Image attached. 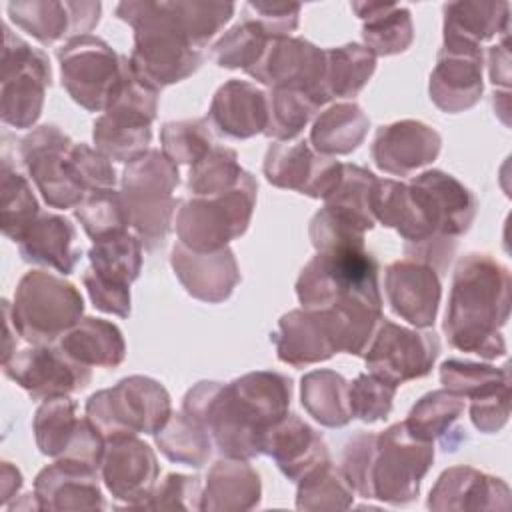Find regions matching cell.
<instances>
[{"label":"cell","mask_w":512,"mask_h":512,"mask_svg":"<svg viewBox=\"0 0 512 512\" xmlns=\"http://www.w3.org/2000/svg\"><path fill=\"white\" fill-rule=\"evenodd\" d=\"M34 436L42 454L70 458L100 468L106 438L88 418H76V402L68 396L44 400L34 416Z\"/></svg>","instance_id":"16"},{"label":"cell","mask_w":512,"mask_h":512,"mask_svg":"<svg viewBox=\"0 0 512 512\" xmlns=\"http://www.w3.org/2000/svg\"><path fill=\"white\" fill-rule=\"evenodd\" d=\"M208 114L220 134L250 138L266 130L268 96L248 82L230 80L214 94Z\"/></svg>","instance_id":"31"},{"label":"cell","mask_w":512,"mask_h":512,"mask_svg":"<svg viewBox=\"0 0 512 512\" xmlns=\"http://www.w3.org/2000/svg\"><path fill=\"white\" fill-rule=\"evenodd\" d=\"M440 134L418 120H402L380 126L372 144L376 166L394 176H408L412 170L432 162L440 152Z\"/></svg>","instance_id":"26"},{"label":"cell","mask_w":512,"mask_h":512,"mask_svg":"<svg viewBox=\"0 0 512 512\" xmlns=\"http://www.w3.org/2000/svg\"><path fill=\"white\" fill-rule=\"evenodd\" d=\"M506 2H450L444 6V42L480 46L496 34L508 38Z\"/></svg>","instance_id":"37"},{"label":"cell","mask_w":512,"mask_h":512,"mask_svg":"<svg viewBox=\"0 0 512 512\" xmlns=\"http://www.w3.org/2000/svg\"><path fill=\"white\" fill-rule=\"evenodd\" d=\"M264 174L278 188L326 200L342 178V164L316 152L306 140L274 142L264 158Z\"/></svg>","instance_id":"18"},{"label":"cell","mask_w":512,"mask_h":512,"mask_svg":"<svg viewBox=\"0 0 512 512\" xmlns=\"http://www.w3.org/2000/svg\"><path fill=\"white\" fill-rule=\"evenodd\" d=\"M386 296L392 310L416 328H428L436 320L440 304V274L418 260H398L386 268Z\"/></svg>","instance_id":"22"},{"label":"cell","mask_w":512,"mask_h":512,"mask_svg":"<svg viewBox=\"0 0 512 512\" xmlns=\"http://www.w3.org/2000/svg\"><path fill=\"white\" fill-rule=\"evenodd\" d=\"M196 48H202L234 14L232 2H170Z\"/></svg>","instance_id":"51"},{"label":"cell","mask_w":512,"mask_h":512,"mask_svg":"<svg viewBox=\"0 0 512 512\" xmlns=\"http://www.w3.org/2000/svg\"><path fill=\"white\" fill-rule=\"evenodd\" d=\"M82 280H84V286L90 294V300L94 302V306L98 310L108 312V314H116L120 318H126L130 314V290L104 284V282L96 280L94 276H90L88 272L84 274Z\"/></svg>","instance_id":"56"},{"label":"cell","mask_w":512,"mask_h":512,"mask_svg":"<svg viewBox=\"0 0 512 512\" xmlns=\"http://www.w3.org/2000/svg\"><path fill=\"white\" fill-rule=\"evenodd\" d=\"M160 452L178 464L200 468L210 458L212 440L206 428L186 412L174 414L156 432Z\"/></svg>","instance_id":"45"},{"label":"cell","mask_w":512,"mask_h":512,"mask_svg":"<svg viewBox=\"0 0 512 512\" xmlns=\"http://www.w3.org/2000/svg\"><path fill=\"white\" fill-rule=\"evenodd\" d=\"M118 18L134 28L130 68L160 90L194 74L202 64V52L194 46L170 2H122Z\"/></svg>","instance_id":"2"},{"label":"cell","mask_w":512,"mask_h":512,"mask_svg":"<svg viewBox=\"0 0 512 512\" xmlns=\"http://www.w3.org/2000/svg\"><path fill=\"white\" fill-rule=\"evenodd\" d=\"M4 374L24 388L34 400L68 396L86 388L92 378L90 366L66 354L60 346L34 344L14 352L2 362Z\"/></svg>","instance_id":"15"},{"label":"cell","mask_w":512,"mask_h":512,"mask_svg":"<svg viewBox=\"0 0 512 512\" xmlns=\"http://www.w3.org/2000/svg\"><path fill=\"white\" fill-rule=\"evenodd\" d=\"M370 126V118L354 102H340L324 110L310 132V146L324 154H348L356 150Z\"/></svg>","instance_id":"39"},{"label":"cell","mask_w":512,"mask_h":512,"mask_svg":"<svg viewBox=\"0 0 512 512\" xmlns=\"http://www.w3.org/2000/svg\"><path fill=\"white\" fill-rule=\"evenodd\" d=\"M172 416L166 388L148 376L122 378L114 388L92 394L86 418L108 440L156 434Z\"/></svg>","instance_id":"7"},{"label":"cell","mask_w":512,"mask_h":512,"mask_svg":"<svg viewBox=\"0 0 512 512\" xmlns=\"http://www.w3.org/2000/svg\"><path fill=\"white\" fill-rule=\"evenodd\" d=\"M258 184L250 172L240 182L218 196H194L176 216L180 244L194 252H214L226 248L230 240L242 236L250 224Z\"/></svg>","instance_id":"8"},{"label":"cell","mask_w":512,"mask_h":512,"mask_svg":"<svg viewBox=\"0 0 512 512\" xmlns=\"http://www.w3.org/2000/svg\"><path fill=\"white\" fill-rule=\"evenodd\" d=\"M396 386L378 378L376 374H360L350 384L352 416L364 422H376L390 414Z\"/></svg>","instance_id":"52"},{"label":"cell","mask_w":512,"mask_h":512,"mask_svg":"<svg viewBox=\"0 0 512 512\" xmlns=\"http://www.w3.org/2000/svg\"><path fill=\"white\" fill-rule=\"evenodd\" d=\"M510 314L508 268L488 254L464 256L454 272L450 302L444 320L448 342L482 358L504 356L500 328Z\"/></svg>","instance_id":"1"},{"label":"cell","mask_w":512,"mask_h":512,"mask_svg":"<svg viewBox=\"0 0 512 512\" xmlns=\"http://www.w3.org/2000/svg\"><path fill=\"white\" fill-rule=\"evenodd\" d=\"M324 68V50L312 42L304 38L274 36L268 40L260 60L248 68L246 74L272 88H298L326 96Z\"/></svg>","instance_id":"19"},{"label":"cell","mask_w":512,"mask_h":512,"mask_svg":"<svg viewBox=\"0 0 512 512\" xmlns=\"http://www.w3.org/2000/svg\"><path fill=\"white\" fill-rule=\"evenodd\" d=\"M176 186L178 166L160 150H146L124 168L120 194L128 208L130 226L148 250L162 246L170 232Z\"/></svg>","instance_id":"6"},{"label":"cell","mask_w":512,"mask_h":512,"mask_svg":"<svg viewBox=\"0 0 512 512\" xmlns=\"http://www.w3.org/2000/svg\"><path fill=\"white\" fill-rule=\"evenodd\" d=\"M438 352L440 340L434 332L410 330L382 318L364 354L372 374L398 386L426 376Z\"/></svg>","instance_id":"14"},{"label":"cell","mask_w":512,"mask_h":512,"mask_svg":"<svg viewBox=\"0 0 512 512\" xmlns=\"http://www.w3.org/2000/svg\"><path fill=\"white\" fill-rule=\"evenodd\" d=\"M48 86V56L14 36L4 24L2 122L14 128H30L40 118Z\"/></svg>","instance_id":"11"},{"label":"cell","mask_w":512,"mask_h":512,"mask_svg":"<svg viewBox=\"0 0 512 512\" xmlns=\"http://www.w3.org/2000/svg\"><path fill=\"white\" fill-rule=\"evenodd\" d=\"M172 268L188 294L210 304L226 300L240 282V270L228 246L194 252L178 242L172 250Z\"/></svg>","instance_id":"25"},{"label":"cell","mask_w":512,"mask_h":512,"mask_svg":"<svg viewBox=\"0 0 512 512\" xmlns=\"http://www.w3.org/2000/svg\"><path fill=\"white\" fill-rule=\"evenodd\" d=\"M442 384L472 400L470 418L480 432H498L510 416V374L508 366L496 368L476 362L446 360L440 366Z\"/></svg>","instance_id":"17"},{"label":"cell","mask_w":512,"mask_h":512,"mask_svg":"<svg viewBox=\"0 0 512 512\" xmlns=\"http://www.w3.org/2000/svg\"><path fill=\"white\" fill-rule=\"evenodd\" d=\"M96 470L70 458H58L46 466L34 482V498L40 510H102L106 504Z\"/></svg>","instance_id":"24"},{"label":"cell","mask_w":512,"mask_h":512,"mask_svg":"<svg viewBox=\"0 0 512 512\" xmlns=\"http://www.w3.org/2000/svg\"><path fill=\"white\" fill-rule=\"evenodd\" d=\"M10 20L42 44L86 36L100 18L98 2H10Z\"/></svg>","instance_id":"23"},{"label":"cell","mask_w":512,"mask_h":512,"mask_svg":"<svg viewBox=\"0 0 512 512\" xmlns=\"http://www.w3.org/2000/svg\"><path fill=\"white\" fill-rule=\"evenodd\" d=\"M296 294L306 310L336 308L382 316L378 264L364 246L318 252L300 272Z\"/></svg>","instance_id":"3"},{"label":"cell","mask_w":512,"mask_h":512,"mask_svg":"<svg viewBox=\"0 0 512 512\" xmlns=\"http://www.w3.org/2000/svg\"><path fill=\"white\" fill-rule=\"evenodd\" d=\"M246 170L240 168L232 148L212 146L188 174V188L194 196H218L232 190Z\"/></svg>","instance_id":"48"},{"label":"cell","mask_w":512,"mask_h":512,"mask_svg":"<svg viewBox=\"0 0 512 512\" xmlns=\"http://www.w3.org/2000/svg\"><path fill=\"white\" fill-rule=\"evenodd\" d=\"M230 384L268 428L288 414L292 382L284 374L260 370L244 374Z\"/></svg>","instance_id":"44"},{"label":"cell","mask_w":512,"mask_h":512,"mask_svg":"<svg viewBox=\"0 0 512 512\" xmlns=\"http://www.w3.org/2000/svg\"><path fill=\"white\" fill-rule=\"evenodd\" d=\"M274 36H268V32L252 18H242L234 28H230L212 48V58L222 68H242L244 72L252 68L268 40Z\"/></svg>","instance_id":"49"},{"label":"cell","mask_w":512,"mask_h":512,"mask_svg":"<svg viewBox=\"0 0 512 512\" xmlns=\"http://www.w3.org/2000/svg\"><path fill=\"white\" fill-rule=\"evenodd\" d=\"M182 412L198 420L228 458L248 460L264 450L270 430L232 384L198 382L184 396Z\"/></svg>","instance_id":"4"},{"label":"cell","mask_w":512,"mask_h":512,"mask_svg":"<svg viewBox=\"0 0 512 512\" xmlns=\"http://www.w3.org/2000/svg\"><path fill=\"white\" fill-rule=\"evenodd\" d=\"M290 480H300L310 468L328 458L322 436L294 414L276 422L264 438V450Z\"/></svg>","instance_id":"30"},{"label":"cell","mask_w":512,"mask_h":512,"mask_svg":"<svg viewBox=\"0 0 512 512\" xmlns=\"http://www.w3.org/2000/svg\"><path fill=\"white\" fill-rule=\"evenodd\" d=\"M432 510H494L510 508V490L500 478H492L470 466H454L442 472L430 490Z\"/></svg>","instance_id":"28"},{"label":"cell","mask_w":512,"mask_h":512,"mask_svg":"<svg viewBox=\"0 0 512 512\" xmlns=\"http://www.w3.org/2000/svg\"><path fill=\"white\" fill-rule=\"evenodd\" d=\"M482 94V48L444 42L430 74V98L444 112L472 108Z\"/></svg>","instance_id":"20"},{"label":"cell","mask_w":512,"mask_h":512,"mask_svg":"<svg viewBox=\"0 0 512 512\" xmlns=\"http://www.w3.org/2000/svg\"><path fill=\"white\" fill-rule=\"evenodd\" d=\"M82 312L80 292L70 282L42 270L26 272L20 278L14 304H10L16 332L32 344L60 340L80 320Z\"/></svg>","instance_id":"9"},{"label":"cell","mask_w":512,"mask_h":512,"mask_svg":"<svg viewBox=\"0 0 512 512\" xmlns=\"http://www.w3.org/2000/svg\"><path fill=\"white\" fill-rule=\"evenodd\" d=\"M158 90L142 82L124 58L122 76L104 114L94 122V144L110 160L132 162L148 150L152 120L156 118Z\"/></svg>","instance_id":"5"},{"label":"cell","mask_w":512,"mask_h":512,"mask_svg":"<svg viewBox=\"0 0 512 512\" xmlns=\"http://www.w3.org/2000/svg\"><path fill=\"white\" fill-rule=\"evenodd\" d=\"M58 346L86 366L114 368L126 354V344L118 326L100 318L78 320L60 336Z\"/></svg>","instance_id":"36"},{"label":"cell","mask_w":512,"mask_h":512,"mask_svg":"<svg viewBox=\"0 0 512 512\" xmlns=\"http://www.w3.org/2000/svg\"><path fill=\"white\" fill-rule=\"evenodd\" d=\"M70 166L88 194L94 190L114 188L116 184V172L110 158L88 144H74L70 148Z\"/></svg>","instance_id":"54"},{"label":"cell","mask_w":512,"mask_h":512,"mask_svg":"<svg viewBox=\"0 0 512 512\" xmlns=\"http://www.w3.org/2000/svg\"><path fill=\"white\" fill-rule=\"evenodd\" d=\"M202 504V488L200 478L184 476V474H166L164 480L154 486L148 500L142 508L152 510H166V508H180V510H200Z\"/></svg>","instance_id":"53"},{"label":"cell","mask_w":512,"mask_h":512,"mask_svg":"<svg viewBox=\"0 0 512 512\" xmlns=\"http://www.w3.org/2000/svg\"><path fill=\"white\" fill-rule=\"evenodd\" d=\"M162 152L178 164H194L212 148V134L208 122L200 120H180L166 122L160 132Z\"/></svg>","instance_id":"50"},{"label":"cell","mask_w":512,"mask_h":512,"mask_svg":"<svg viewBox=\"0 0 512 512\" xmlns=\"http://www.w3.org/2000/svg\"><path fill=\"white\" fill-rule=\"evenodd\" d=\"M268 96V124L264 134L278 142L296 138L310 118L328 102L320 92L298 88H272Z\"/></svg>","instance_id":"41"},{"label":"cell","mask_w":512,"mask_h":512,"mask_svg":"<svg viewBox=\"0 0 512 512\" xmlns=\"http://www.w3.org/2000/svg\"><path fill=\"white\" fill-rule=\"evenodd\" d=\"M352 10L362 18V38L374 56L404 52L414 40L410 10L390 2H352Z\"/></svg>","instance_id":"34"},{"label":"cell","mask_w":512,"mask_h":512,"mask_svg":"<svg viewBox=\"0 0 512 512\" xmlns=\"http://www.w3.org/2000/svg\"><path fill=\"white\" fill-rule=\"evenodd\" d=\"M258 502L260 478L246 460L226 456L210 468L200 510H252Z\"/></svg>","instance_id":"33"},{"label":"cell","mask_w":512,"mask_h":512,"mask_svg":"<svg viewBox=\"0 0 512 512\" xmlns=\"http://www.w3.org/2000/svg\"><path fill=\"white\" fill-rule=\"evenodd\" d=\"M74 212L84 232L94 242L126 232V228L130 226V216L124 198L114 188L94 190L86 194V198L74 208Z\"/></svg>","instance_id":"47"},{"label":"cell","mask_w":512,"mask_h":512,"mask_svg":"<svg viewBox=\"0 0 512 512\" xmlns=\"http://www.w3.org/2000/svg\"><path fill=\"white\" fill-rule=\"evenodd\" d=\"M278 358L292 366H308L340 352L336 332L320 310H292L272 334Z\"/></svg>","instance_id":"27"},{"label":"cell","mask_w":512,"mask_h":512,"mask_svg":"<svg viewBox=\"0 0 512 512\" xmlns=\"http://www.w3.org/2000/svg\"><path fill=\"white\" fill-rule=\"evenodd\" d=\"M72 146L56 126H40L20 140V160L52 208H76L88 194L70 166Z\"/></svg>","instance_id":"13"},{"label":"cell","mask_w":512,"mask_h":512,"mask_svg":"<svg viewBox=\"0 0 512 512\" xmlns=\"http://www.w3.org/2000/svg\"><path fill=\"white\" fill-rule=\"evenodd\" d=\"M302 406L328 428L346 426L354 418L350 384L334 370H314L302 378Z\"/></svg>","instance_id":"40"},{"label":"cell","mask_w":512,"mask_h":512,"mask_svg":"<svg viewBox=\"0 0 512 512\" xmlns=\"http://www.w3.org/2000/svg\"><path fill=\"white\" fill-rule=\"evenodd\" d=\"M62 86L72 100L90 112L106 110L122 76L124 56L92 34L68 40L58 48Z\"/></svg>","instance_id":"12"},{"label":"cell","mask_w":512,"mask_h":512,"mask_svg":"<svg viewBox=\"0 0 512 512\" xmlns=\"http://www.w3.org/2000/svg\"><path fill=\"white\" fill-rule=\"evenodd\" d=\"M300 4L288 2H248L244 16L256 20L268 36H286L298 26Z\"/></svg>","instance_id":"55"},{"label":"cell","mask_w":512,"mask_h":512,"mask_svg":"<svg viewBox=\"0 0 512 512\" xmlns=\"http://www.w3.org/2000/svg\"><path fill=\"white\" fill-rule=\"evenodd\" d=\"M142 246L140 238L128 232L96 240L88 252L90 268L86 272L100 282L130 290L142 270Z\"/></svg>","instance_id":"38"},{"label":"cell","mask_w":512,"mask_h":512,"mask_svg":"<svg viewBox=\"0 0 512 512\" xmlns=\"http://www.w3.org/2000/svg\"><path fill=\"white\" fill-rule=\"evenodd\" d=\"M20 256L26 262L70 274L82 256L76 246V228L64 216L40 214L18 240Z\"/></svg>","instance_id":"32"},{"label":"cell","mask_w":512,"mask_h":512,"mask_svg":"<svg viewBox=\"0 0 512 512\" xmlns=\"http://www.w3.org/2000/svg\"><path fill=\"white\" fill-rule=\"evenodd\" d=\"M324 92L328 98L356 96L376 70V56L360 44H346L324 52Z\"/></svg>","instance_id":"42"},{"label":"cell","mask_w":512,"mask_h":512,"mask_svg":"<svg viewBox=\"0 0 512 512\" xmlns=\"http://www.w3.org/2000/svg\"><path fill=\"white\" fill-rule=\"evenodd\" d=\"M0 218L2 232L18 242L24 232L32 226L38 214V200L28 184V180L16 172L10 162L4 158L0 168Z\"/></svg>","instance_id":"46"},{"label":"cell","mask_w":512,"mask_h":512,"mask_svg":"<svg viewBox=\"0 0 512 512\" xmlns=\"http://www.w3.org/2000/svg\"><path fill=\"white\" fill-rule=\"evenodd\" d=\"M410 184L426 202L440 234L456 238L470 228L476 214V198L454 176L442 170H426L412 178Z\"/></svg>","instance_id":"29"},{"label":"cell","mask_w":512,"mask_h":512,"mask_svg":"<svg viewBox=\"0 0 512 512\" xmlns=\"http://www.w3.org/2000/svg\"><path fill=\"white\" fill-rule=\"evenodd\" d=\"M510 54H508V42L506 38L502 44L490 48V76L494 84H510Z\"/></svg>","instance_id":"57"},{"label":"cell","mask_w":512,"mask_h":512,"mask_svg":"<svg viewBox=\"0 0 512 512\" xmlns=\"http://www.w3.org/2000/svg\"><path fill=\"white\" fill-rule=\"evenodd\" d=\"M354 500V488L342 468L328 458L318 462L298 480L296 508L300 510H344Z\"/></svg>","instance_id":"43"},{"label":"cell","mask_w":512,"mask_h":512,"mask_svg":"<svg viewBox=\"0 0 512 512\" xmlns=\"http://www.w3.org/2000/svg\"><path fill=\"white\" fill-rule=\"evenodd\" d=\"M100 468L110 494L130 506L142 508L156 486V456L152 448L136 436L108 440Z\"/></svg>","instance_id":"21"},{"label":"cell","mask_w":512,"mask_h":512,"mask_svg":"<svg viewBox=\"0 0 512 512\" xmlns=\"http://www.w3.org/2000/svg\"><path fill=\"white\" fill-rule=\"evenodd\" d=\"M20 486H22L20 472L10 462H2V504H6L14 496V492H18Z\"/></svg>","instance_id":"58"},{"label":"cell","mask_w":512,"mask_h":512,"mask_svg":"<svg viewBox=\"0 0 512 512\" xmlns=\"http://www.w3.org/2000/svg\"><path fill=\"white\" fill-rule=\"evenodd\" d=\"M464 412V398L448 388L434 390L422 396L404 420L408 430L420 440H440L444 450H456L464 438L460 428H454Z\"/></svg>","instance_id":"35"},{"label":"cell","mask_w":512,"mask_h":512,"mask_svg":"<svg viewBox=\"0 0 512 512\" xmlns=\"http://www.w3.org/2000/svg\"><path fill=\"white\" fill-rule=\"evenodd\" d=\"M434 460V444L414 436L406 422L376 434L370 462V498L406 504L418 496L420 480Z\"/></svg>","instance_id":"10"}]
</instances>
